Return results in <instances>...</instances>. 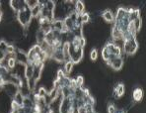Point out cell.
Returning <instances> with one entry per match:
<instances>
[{"mask_svg":"<svg viewBox=\"0 0 146 113\" xmlns=\"http://www.w3.org/2000/svg\"><path fill=\"white\" fill-rule=\"evenodd\" d=\"M5 59H6V54L4 53L3 51H1V50H0V64H2Z\"/></svg>","mask_w":146,"mask_h":113,"instance_id":"4dcf8cb0","label":"cell"},{"mask_svg":"<svg viewBox=\"0 0 146 113\" xmlns=\"http://www.w3.org/2000/svg\"><path fill=\"white\" fill-rule=\"evenodd\" d=\"M0 88H1V87H0Z\"/></svg>","mask_w":146,"mask_h":113,"instance_id":"d590c367","label":"cell"},{"mask_svg":"<svg viewBox=\"0 0 146 113\" xmlns=\"http://www.w3.org/2000/svg\"><path fill=\"white\" fill-rule=\"evenodd\" d=\"M85 45H86V40H85V38L84 37H80V47L81 48H84L85 47Z\"/></svg>","mask_w":146,"mask_h":113,"instance_id":"1f68e13d","label":"cell"},{"mask_svg":"<svg viewBox=\"0 0 146 113\" xmlns=\"http://www.w3.org/2000/svg\"><path fill=\"white\" fill-rule=\"evenodd\" d=\"M25 3H26V6H27L30 10H32L33 8H35L36 6H38V4H40V1H38V0H26Z\"/></svg>","mask_w":146,"mask_h":113,"instance_id":"d6986e66","label":"cell"},{"mask_svg":"<svg viewBox=\"0 0 146 113\" xmlns=\"http://www.w3.org/2000/svg\"><path fill=\"white\" fill-rule=\"evenodd\" d=\"M85 10V5L83 3V1H75V12L78 15H81L84 13Z\"/></svg>","mask_w":146,"mask_h":113,"instance_id":"2e32d148","label":"cell"},{"mask_svg":"<svg viewBox=\"0 0 146 113\" xmlns=\"http://www.w3.org/2000/svg\"><path fill=\"white\" fill-rule=\"evenodd\" d=\"M15 59H16V62L19 63L21 65H26L28 64V59H27V54L25 53L23 50L18 49L16 50V53H15Z\"/></svg>","mask_w":146,"mask_h":113,"instance_id":"5b68a950","label":"cell"},{"mask_svg":"<svg viewBox=\"0 0 146 113\" xmlns=\"http://www.w3.org/2000/svg\"><path fill=\"white\" fill-rule=\"evenodd\" d=\"M90 58H91L92 61H96L98 58V51L96 49H93L90 53Z\"/></svg>","mask_w":146,"mask_h":113,"instance_id":"f1b7e54d","label":"cell"},{"mask_svg":"<svg viewBox=\"0 0 146 113\" xmlns=\"http://www.w3.org/2000/svg\"><path fill=\"white\" fill-rule=\"evenodd\" d=\"M36 43H38V45H40L42 42H44V38H46V34L44 33V32H42L40 30H38V33H36Z\"/></svg>","mask_w":146,"mask_h":113,"instance_id":"44dd1931","label":"cell"},{"mask_svg":"<svg viewBox=\"0 0 146 113\" xmlns=\"http://www.w3.org/2000/svg\"><path fill=\"white\" fill-rule=\"evenodd\" d=\"M133 23H134V26H135V29H136V32L138 33L141 29V26H142V19H141V17L140 18L135 19V20L133 21Z\"/></svg>","mask_w":146,"mask_h":113,"instance_id":"d4e9b609","label":"cell"},{"mask_svg":"<svg viewBox=\"0 0 146 113\" xmlns=\"http://www.w3.org/2000/svg\"><path fill=\"white\" fill-rule=\"evenodd\" d=\"M15 53H16V48L14 47L13 45H8L7 49L5 51V54L6 55H12V56H15Z\"/></svg>","mask_w":146,"mask_h":113,"instance_id":"cb8c5ba5","label":"cell"},{"mask_svg":"<svg viewBox=\"0 0 146 113\" xmlns=\"http://www.w3.org/2000/svg\"><path fill=\"white\" fill-rule=\"evenodd\" d=\"M10 113H20V110H11Z\"/></svg>","mask_w":146,"mask_h":113,"instance_id":"d6a6232c","label":"cell"},{"mask_svg":"<svg viewBox=\"0 0 146 113\" xmlns=\"http://www.w3.org/2000/svg\"><path fill=\"white\" fill-rule=\"evenodd\" d=\"M24 77L27 81V85H29L33 80L34 77V66L32 64H27L25 66V73H24Z\"/></svg>","mask_w":146,"mask_h":113,"instance_id":"277c9868","label":"cell"},{"mask_svg":"<svg viewBox=\"0 0 146 113\" xmlns=\"http://www.w3.org/2000/svg\"><path fill=\"white\" fill-rule=\"evenodd\" d=\"M83 83H84V77L82 75H78V77L75 79V84H76L77 88H82Z\"/></svg>","mask_w":146,"mask_h":113,"instance_id":"603a6c76","label":"cell"},{"mask_svg":"<svg viewBox=\"0 0 146 113\" xmlns=\"http://www.w3.org/2000/svg\"><path fill=\"white\" fill-rule=\"evenodd\" d=\"M17 20L24 28H28L33 20V16H32V12L29 8L26 6L22 10L17 12Z\"/></svg>","mask_w":146,"mask_h":113,"instance_id":"7a4b0ae2","label":"cell"},{"mask_svg":"<svg viewBox=\"0 0 146 113\" xmlns=\"http://www.w3.org/2000/svg\"><path fill=\"white\" fill-rule=\"evenodd\" d=\"M8 43L6 42L5 40H0V50L1 51H3L4 53H5V51H6V49H7V47H8Z\"/></svg>","mask_w":146,"mask_h":113,"instance_id":"83f0119b","label":"cell"},{"mask_svg":"<svg viewBox=\"0 0 146 113\" xmlns=\"http://www.w3.org/2000/svg\"><path fill=\"white\" fill-rule=\"evenodd\" d=\"M123 35L124 33L119 28L113 26V29H111V37H113V40H122L123 39Z\"/></svg>","mask_w":146,"mask_h":113,"instance_id":"9c48e42d","label":"cell"},{"mask_svg":"<svg viewBox=\"0 0 146 113\" xmlns=\"http://www.w3.org/2000/svg\"><path fill=\"white\" fill-rule=\"evenodd\" d=\"M143 95H144L143 90L141 89V88H139V87L135 88V89L133 90V92H132V97H133V100L137 101V102L142 100Z\"/></svg>","mask_w":146,"mask_h":113,"instance_id":"4fadbf2b","label":"cell"},{"mask_svg":"<svg viewBox=\"0 0 146 113\" xmlns=\"http://www.w3.org/2000/svg\"><path fill=\"white\" fill-rule=\"evenodd\" d=\"M111 56H113V55H111V54H110V52L108 51V49H107L106 47L103 48V50H102V58H103V60H104L105 62L107 63L110 60Z\"/></svg>","mask_w":146,"mask_h":113,"instance_id":"7402d4cb","label":"cell"},{"mask_svg":"<svg viewBox=\"0 0 146 113\" xmlns=\"http://www.w3.org/2000/svg\"><path fill=\"white\" fill-rule=\"evenodd\" d=\"M64 26V23H63V20L61 19H54L51 23V27H52V30L54 31H57L59 33H61V30Z\"/></svg>","mask_w":146,"mask_h":113,"instance_id":"7c38bea8","label":"cell"},{"mask_svg":"<svg viewBox=\"0 0 146 113\" xmlns=\"http://www.w3.org/2000/svg\"><path fill=\"white\" fill-rule=\"evenodd\" d=\"M9 5L15 12H19L24 7H26L25 1H21V0H11L9 2Z\"/></svg>","mask_w":146,"mask_h":113,"instance_id":"52a82bcc","label":"cell"},{"mask_svg":"<svg viewBox=\"0 0 146 113\" xmlns=\"http://www.w3.org/2000/svg\"><path fill=\"white\" fill-rule=\"evenodd\" d=\"M16 59H15V56L14 57H11L7 60V64H6V67L8 68V69H13L16 67Z\"/></svg>","mask_w":146,"mask_h":113,"instance_id":"ffe728a7","label":"cell"},{"mask_svg":"<svg viewBox=\"0 0 146 113\" xmlns=\"http://www.w3.org/2000/svg\"><path fill=\"white\" fill-rule=\"evenodd\" d=\"M124 92H125L124 84L119 83L115 87V89H113V96H115V98H119V97H121L124 94Z\"/></svg>","mask_w":146,"mask_h":113,"instance_id":"30bf717a","label":"cell"},{"mask_svg":"<svg viewBox=\"0 0 146 113\" xmlns=\"http://www.w3.org/2000/svg\"><path fill=\"white\" fill-rule=\"evenodd\" d=\"M81 21H82V24H86L90 21V15L89 13L84 12L83 14H81Z\"/></svg>","mask_w":146,"mask_h":113,"instance_id":"4316f807","label":"cell"},{"mask_svg":"<svg viewBox=\"0 0 146 113\" xmlns=\"http://www.w3.org/2000/svg\"><path fill=\"white\" fill-rule=\"evenodd\" d=\"M2 88H3V89L6 91V93H7L10 97H12V98L14 97V95L16 94L19 90H20L19 86L17 85V84L13 83V82H11V81H7L5 84H4Z\"/></svg>","mask_w":146,"mask_h":113,"instance_id":"3957f363","label":"cell"},{"mask_svg":"<svg viewBox=\"0 0 146 113\" xmlns=\"http://www.w3.org/2000/svg\"><path fill=\"white\" fill-rule=\"evenodd\" d=\"M36 93H38L40 97H44V98H46V96H48V91L46 90L44 87H40L38 89V92Z\"/></svg>","mask_w":146,"mask_h":113,"instance_id":"484cf974","label":"cell"},{"mask_svg":"<svg viewBox=\"0 0 146 113\" xmlns=\"http://www.w3.org/2000/svg\"><path fill=\"white\" fill-rule=\"evenodd\" d=\"M108 113H117V108L113 103H110L108 105Z\"/></svg>","mask_w":146,"mask_h":113,"instance_id":"f546056e","label":"cell"},{"mask_svg":"<svg viewBox=\"0 0 146 113\" xmlns=\"http://www.w3.org/2000/svg\"><path fill=\"white\" fill-rule=\"evenodd\" d=\"M109 66H111L113 71H119V69H121L122 66H123V59H122L121 57H119V58H115L113 60L111 61Z\"/></svg>","mask_w":146,"mask_h":113,"instance_id":"ba28073f","label":"cell"},{"mask_svg":"<svg viewBox=\"0 0 146 113\" xmlns=\"http://www.w3.org/2000/svg\"><path fill=\"white\" fill-rule=\"evenodd\" d=\"M69 49H70V42L66 41V42H64L62 44L61 50L64 55V58H65V61H69Z\"/></svg>","mask_w":146,"mask_h":113,"instance_id":"9a60e30c","label":"cell"},{"mask_svg":"<svg viewBox=\"0 0 146 113\" xmlns=\"http://www.w3.org/2000/svg\"><path fill=\"white\" fill-rule=\"evenodd\" d=\"M102 16H103V18H104V20L108 23H113V21H115V16H113V12H111V10H105V11L103 12Z\"/></svg>","mask_w":146,"mask_h":113,"instance_id":"5bb4252c","label":"cell"},{"mask_svg":"<svg viewBox=\"0 0 146 113\" xmlns=\"http://www.w3.org/2000/svg\"><path fill=\"white\" fill-rule=\"evenodd\" d=\"M25 95L23 94V92L21 90H19L18 92L16 93V94L14 95V97H13V100L16 102L17 104H18L19 106H20L21 108L23 107V105H24V100H25Z\"/></svg>","mask_w":146,"mask_h":113,"instance_id":"8fae6325","label":"cell"},{"mask_svg":"<svg viewBox=\"0 0 146 113\" xmlns=\"http://www.w3.org/2000/svg\"><path fill=\"white\" fill-rule=\"evenodd\" d=\"M0 8H1V2H0Z\"/></svg>","mask_w":146,"mask_h":113,"instance_id":"e575fe53","label":"cell"},{"mask_svg":"<svg viewBox=\"0 0 146 113\" xmlns=\"http://www.w3.org/2000/svg\"><path fill=\"white\" fill-rule=\"evenodd\" d=\"M123 51L126 55H134L138 49V43L136 41V38L129 36L127 33L123 35Z\"/></svg>","mask_w":146,"mask_h":113,"instance_id":"6da1fadb","label":"cell"},{"mask_svg":"<svg viewBox=\"0 0 146 113\" xmlns=\"http://www.w3.org/2000/svg\"><path fill=\"white\" fill-rule=\"evenodd\" d=\"M50 58L53 59V60H54L55 62H57V63L66 62L63 53H62L61 48H59V49H54V50L52 49V53H51V55H50Z\"/></svg>","mask_w":146,"mask_h":113,"instance_id":"8992f818","label":"cell"},{"mask_svg":"<svg viewBox=\"0 0 146 113\" xmlns=\"http://www.w3.org/2000/svg\"><path fill=\"white\" fill-rule=\"evenodd\" d=\"M117 113H126V111L124 109H121V110H119V111H117Z\"/></svg>","mask_w":146,"mask_h":113,"instance_id":"836d02e7","label":"cell"},{"mask_svg":"<svg viewBox=\"0 0 146 113\" xmlns=\"http://www.w3.org/2000/svg\"><path fill=\"white\" fill-rule=\"evenodd\" d=\"M73 66H74V64L71 61H66L65 64H64V73H65V75H69L71 73Z\"/></svg>","mask_w":146,"mask_h":113,"instance_id":"ac0fdd59","label":"cell"},{"mask_svg":"<svg viewBox=\"0 0 146 113\" xmlns=\"http://www.w3.org/2000/svg\"><path fill=\"white\" fill-rule=\"evenodd\" d=\"M40 11H42V5H40V4H38V6H36L35 8H33V9L31 10L33 18H38L40 15Z\"/></svg>","mask_w":146,"mask_h":113,"instance_id":"e0dca14e","label":"cell"}]
</instances>
